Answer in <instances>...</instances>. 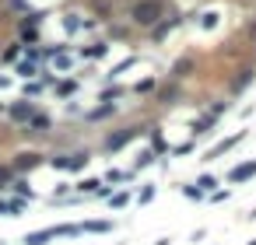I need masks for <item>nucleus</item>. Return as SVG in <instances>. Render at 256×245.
Returning a JSON list of instances; mask_svg holds the SVG:
<instances>
[{
    "instance_id": "nucleus-7",
    "label": "nucleus",
    "mask_w": 256,
    "mask_h": 245,
    "mask_svg": "<svg viewBox=\"0 0 256 245\" xmlns=\"http://www.w3.org/2000/svg\"><path fill=\"white\" fill-rule=\"evenodd\" d=\"M98 186H102L98 179H85V182H78V189H81V193H85V189H88V193H95Z\"/></svg>"
},
{
    "instance_id": "nucleus-5",
    "label": "nucleus",
    "mask_w": 256,
    "mask_h": 245,
    "mask_svg": "<svg viewBox=\"0 0 256 245\" xmlns=\"http://www.w3.org/2000/svg\"><path fill=\"white\" fill-rule=\"evenodd\" d=\"M32 112H35V109H32V105H25V102L11 105V116H14V119H32Z\"/></svg>"
},
{
    "instance_id": "nucleus-1",
    "label": "nucleus",
    "mask_w": 256,
    "mask_h": 245,
    "mask_svg": "<svg viewBox=\"0 0 256 245\" xmlns=\"http://www.w3.org/2000/svg\"><path fill=\"white\" fill-rule=\"evenodd\" d=\"M162 14H165V0H140V4L133 7V21L137 25H155Z\"/></svg>"
},
{
    "instance_id": "nucleus-2",
    "label": "nucleus",
    "mask_w": 256,
    "mask_h": 245,
    "mask_svg": "<svg viewBox=\"0 0 256 245\" xmlns=\"http://www.w3.org/2000/svg\"><path fill=\"white\" fill-rule=\"evenodd\" d=\"M88 165V154H70V158H53V168H81Z\"/></svg>"
},
{
    "instance_id": "nucleus-6",
    "label": "nucleus",
    "mask_w": 256,
    "mask_h": 245,
    "mask_svg": "<svg viewBox=\"0 0 256 245\" xmlns=\"http://www.w3.org/2000/svg\"><path fill=\"white\" fill-rule=\"evenodd\" d=\"M39 165V154H18V168H35Z\"/></svg>"
},
{
    "instance_id": "nucleus-8",
    "label": "nucleus",
    "mask_w": 256,
    "mask_h": 245,
    "mask_svg": "<svg viewBox=\"0 0 256 245\" xmlns=\"http://www.w3.org/2000/svg\"><path fill=\"white\" fill-rule=\"evenodd\" d=\"M130 179V172H109L105 175V182H127Z\"/></svg>"
},
{
    "instance_id": "nucleus-3",
    "label": "nucleus",
    "mask_w": 256,
    "mask_h": 245,
    "mask_svg": "<svg viewBox=\"0 0 256 245\" xmlns=\"http://www.w3.org/2000/svg\"><path fill=\"white\" fill-rule=\"evenodd\" d=\"M249 175H256V161H249V165H239L228 179H232V182H242V179H249Z\"/></svg>"
},
{
    "instance_id": "nucleus-4",
    "label": "nucleus",
    "mask_w": 256,
    "mask_h": 245,
    "mask_svg": "<svg viewBox=\"0 0 256 245\" xmlns=\"http://www.w3.org/2000/svg\"><path fill=\"white\" fill-rule=\"evenodd\" d=\"M137 137V130H123V133H116V137H109V151H116V147H123L127 140H133Z\"/></svg>"
}]
</instances>
